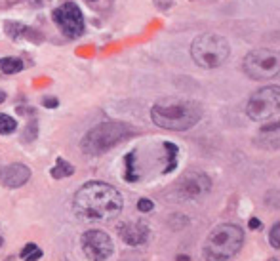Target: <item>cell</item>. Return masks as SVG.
I'll return each mask as SVG.
<instances>
[{
	"mask_svg": "<svg viewBox=\"0 0 280 261\" xmlns=\"http://www.w3.org/2000/svg\"><path fill=\"white\" fill-rule=\"evenodd\" d=\"M274 261H276V259H274Z\"/></svg>",
	"mask_w": 280,
	"mask_h": 261,
	"instance_id": "cell-25",
	"label": "cell"
},
{
	"mask_svg": "<svg viewBox=\"0 0 280 261\" xmlns=\"http://www.w3.org/2000/svg\"><path fill=\"white\" fill-rule=\"evenodd\" d=\"M246 113L256 122H278L280 115V88L267 86L257 90L248 99Z\"/></svg>",
	"mask_w": 280,
	"mask_h": 261,
	"instance_id": "cell-6",
	"label": "cell"
},
{
	"mask_svg": "<svg viewBox=\"0 0 280 261\" xmlns=\"http://www.w3.org/2000/svg\"><path fill=\"white\" fill-rule=\"evenodd\" d=\"M153 208H155V204H153L149 198H141L139 202H137V210H139V212H151Z\"/></svg>",
	"mask_w": 280,
	"mask_h": 261,
	"instance_id": "cell-20",
	"label": "cell"
},
{
	"mask_svg": "<svg viewBox=\"0 0 280 261\" xmlns=\"http://www.w3.org/2000/svg\"><path fill=\"white\" fill-rule=\"evenodd\" d=\"M54 21L69 39H78L84 32V16L75 2H65L54 10Z\"/></svg>",
	"mask_w": 280,
	"mask_h": 261,
	"instance_id": "cell-9",
	"label": "cell"
},
{
	"mask_svg": "<svg viewBox=\"0 0 280 261\" xmlns=\"http://www.w3.org/2000/svg\"><path fill=\"white\" fill-rule=\"evenodd\" d=\"M132 132V128H128L122 122H113V120L101 122L99 126L92 128L86 134V137L82 139V151L88 155H103L105 151L113 149L115 145L124 141Z\"/></svg>",
	"mask_w": 280,
	"mask_h": 261,
	"instance_id": "cell-5",
	"label": "cell"
},
{
	"mask_svg": "<svg viewBox=\"0 0 280 261\" xmlns=\"http://www.w3.org/2000/svg\"><path fill=\"white\" fill-rule=\"evenodd\" d=\"M17 128V122L8 115H0V134H12Z\"/></svg>",
	"mask_w": 280,
	"mask_h": 261,
	"instance_id": "cell-16",
	"label": "cell"
},
{
	"mask_svg": "<svg viewBox=\"0 0 280 261\" xmlns=\"http://www.w3.org/2000/svg\"><path fill=\"white\" fill-rule=\"evenodd\" d=\"M244 244V233L238 225L223 223L212 231L204 242L206 261H229L240 252Z\"/></svg>",
	"mask_w": 280,
	"mask_h": 261,
	"instance_id": "cell-3",
	"label": "cell"
},
{
	"mask_svg": "<svg viewBox=\"0 0 280 261\" xmlns=\"http://www.w3.org/2000/svg\"><path fill=\"white\" fill-rule=\"evenodd\" d=\"M4 99H6V94L0 90V103H4Z\"/></svg>",
	"mask_w": 280,
	"mask_h": 261,
	"instance_id": "cell-23",
	"label": "cell"
},
{
	"mask_svg": "<svg viewBox=\"0 0 280 261\" xmlns=\"http://www.w3.org/2000/svg\"><path fill=\"white\" fill-rule=\"evenodd\" d=\"M29 177H31V170L25 164H12V166L0 170V183L4 187H12V189L25 185L29 181Z\"/></svg>",
	"mask_w": 280,
	"mask_h": 261,
	"instance_id": "cell-11",
	"label": "cell"
},
{
	"mask_svg": "<svg viewBox=\"0 0 280 261\" xmlns=\"http://www.w3.org/2000/svg\"><path fill=\"white\" fill-rule=\"evenodd\" d=\"M244 72L254 80H269L280 74V56L271 48H257L244 57Z\"/></svg>",
	"mask_w": 280,
	"mask_h": 261,
	"instance_id": "cell-7",
	"label": "cell"
},
{
	"mask_svg": "<svg viewBox=\"0 0 280 261\" xmlns=\"http://www.w3.org/2000/svg\"><path fill=\"white\" fill-rule=\"evenodd\" d=\"M122 195L109 183L103 181H88L84 183L75 195L73 208L75 214L82 221L105 223L113 221L122 212Z\"/></svg>",
	"mask_w": 280,
	"mask_h": 261,
	"instance_id": "cell-1",
	"label": "cell"
},
{
	"mask_svg": "<svg viewBox=\"0 0 280 261\" xmlns=\"http://www.w3.org/2000/svg\"><path fill=\"white\" fill-rule=\"evenodd\" d=\"M40 257H42V250L37 244H32V242L25 244V248L21 250V259L23 261H37Z\"/></svg>",
	"mask_w": 280,
	"mask_h": 261,
	"instance_id": "cell-15",
	"label": "cell"
},
{
	"mask_svg": "<svg viewBox=\"0 0 280 261\" xmlns=\"http://www.w3.org/2000/svg\"><path fill=\"white\" fill-rule=\"evenodd\" d=\"M229 54H231L229 40L218 32L200 34L191 44V57L198 67L204 69H216L221 63H225Z\"/></svg>",
	"mask_w": 280,
	"mask_h": 261,
	"instance_id": "cell-4",
	"label": "cell"
},
{
	"mask_svg": "<svg viewBox=\"0 0 280 261\" xmlns=\"http://www.w3.org/2000/svg\"><path fill=\"white\" fill-rule=\"evenodd\" d=\"M23 59L19 57H2L0 59V71L4 74H16V72H21L23 71Z\"/></svg>",
	"mask_w": 280,
	"mask_h": 261,
	"instance_id": "cell-13",
	"label": "cell"
},
{
	"mask_svg": "<svg viewBox=\"0 0 280 261\" xmlns=\"http://www.w3.org/2000/svg\"><path fill=\"white\" fill-rule=\"evenodd\" d=\"M73 172H75V168L71 166L69 162H65L63 159H57L55 166L52 168V175H54L55 179H61V177H69V175H73Z\"/></svg>",
	"mask_w": 280,
	"mask_h": 261,
	"instance_id": "cell-14",
	"label": "cell"
},
{
	"mask_svg": "<svg viewBox=\"0 0 280 261\" xmlns=\"http://www.w3.org/2000/svg\"><path fill=\"white\" fill-rule=\"evenodd\" d=\"M133 160H135V153L126 157V164H128V172H126V179L128 181H137L139 175L135 174V166H133Z\"/></svg>",
	"mask_w": 280,
	"mask_h": 261,
	"instance_id": "cell-18",
	"label": "cell"
},
{
	"mask_svg": "<svg viewBox=\"0 0 280 261\" xmlns=\"http://www.w3.org/2000/svg\"><path fill=\"white\" fill-rule=\"evenodd\" d=\"M151 119L156 126L171 132H185L202 119V105L185 97H164L151 109Z\"/></svg>",
	"mask_w": 280,
	"mask_h": 261,
	"instance_id": "cell-2",
	"label": "cell"
},
{
	"mask_svg": "<svg viewBox=\"0 0 280 261\" xmlns=\"http://www.w3.org/2000/svg\"><path fill=\"white\" fill-rule=\"evenodd\" d=\"M250 227H261V223L257 221V219H250Z\"/></svg>",
	"mask_w": 280,
	"mask_h": 261,
	"instance_id": "cell-21",
	"label": "cell"
},
{
	"mask_svg": "<svg viewBox=\"0 0 280 261\" xmlns=\"http://www.w3.org/2000/svg\"><path fill=\"white\" fill-rule=\"evenodd\" d=\"M278 235H280V225H278V223H276V225H272L271 235H269V238H271V244H272V248H278V246H280Z\"/></svg>",
	"mask_w": 280,
	"mask_h": 261,
	"instance_id": "cell-19",
	"label": "cell"
},
{
	"mask_svg": "<svg viewBox=\"0 0 280 261\" xmlns=\"http://www.w3.org/2000/svg\"><path fill=\"white\" fill-rule=\"evenodd\" d=\"M120 237L126 244L130 246H139L145 244V240L149 238V227L145 223L135 221V223H126L120 227Z\"/></svg>",
	"mask_w": 280,
	"mask_h": 261,
	"instance_id": "cell-12",
	"label": "cell"
},
{
	"mask_svg": "<svg viewBox=\"0 0 280 261\" xmlns=\"http://www.w3.org/2000/svg\"><path fill=\"white\" fill-rule=\"evenodd\" d=\"M46 105H52V107H55V105H57V101H55V99H54V101H52V99H46Z\"/></svg>",
	"mask_w": 280,
	"mask_h": 261,
	"instance_id": "cell-22",
	"label": "cell"
},
{
	"mask_svg": "<svg viewBox=\"0 0 280 261\" xmlns=\"http://www.w3.org/2000/svg\"><path fill=\"white\" fill-rule=\"evenodd\" d=\"M80 242H82V250H84L86 257L90 261H105L115 252V244L105 231H86L80 238Z\"/></svg>",
	"mask_w": 280,
	"mask_h": 261,
	"instance_id": "cell-8",
	"label": "cell"
},
{
	"mask_svg": "<svg viewBox=\"0 0 280 261\" xmlns=\"http://www.w3.org/2000/svg\"><path fill=\"white\" fill-rule=\"evenodd\" d=\"M88 2H93V0H88Z\"/></svg>",
	"mask_w": 280,
	"mask_h": 261,
	"instance_id": "cell-24",
	"label": "cell"
},
{
	"mask_svg": "<svg viewBox=\"0 0 280 261\" xmlns=\"http://www.w3.org/2000/svg\"><path fill=\"white\" fill-rule=\"evenodd\" d=\"M210 177L202 172H187L179 179L178 191L181 198H200L210 191Z\"/></svg>",
	"mask_w": 280,
	"mask_h": 261,
	"instance_id": "cell-10",
	"label": "cell"
},
{
	"mask_svg": "<svg viewBox=\"0 0 280 261\" xmlns=\"http://www.w3.org/2000/svg\"><path fill=\"white\" fill-rule=\"evenodd\" d=\"M164 147L168 151V168H166V172H171L173 168H176V160H178V147L176 145H171V143H164Z\"/></svg>",
	"mask_w": 280,
	"mask_h": 261,
	"instance_id": "cell-17",
	"label": "cell"
}]
</instances>
